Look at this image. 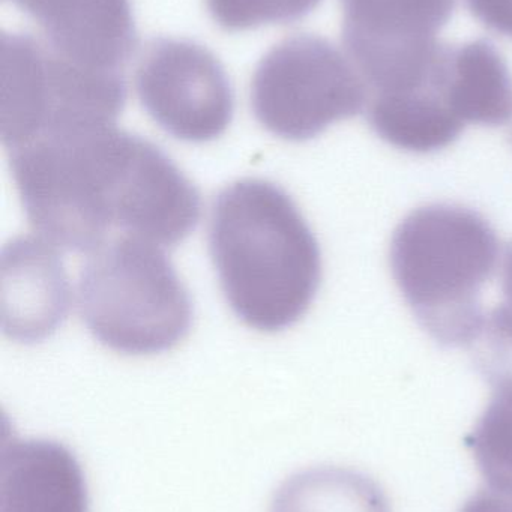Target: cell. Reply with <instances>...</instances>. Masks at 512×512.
<instances>
[{"instance_id": "9", "label": "cell", "mask_w": 512, "mask_h": 512, "mask_svg": "<svg viewBox=\"0 0 512 512\" xmlns=\"http://www.w3.org/2000/svg\"><path fill=\"white\" fill-rule=\"evenodd\" d=\"M43 32V40L74 64L124 73L137 49L131 0H11Z\"/></svg>"}, {"instance_id": "11", "label": "cell", "mask_w": 512, "mask_h": 512, "mask_svg": "<svg viewBox=\"0 0 512 512\" xmlns=\"http://www.w3.org/2000/svg\"><path fill=\"white\" fill-rule=\"evenodd\" d=\"M473 347L476 370L491 386V397L464 446L472 452L488 488L512 494V310H491Z\"/></svg>"}, {"instance_id": "7", "label": "cell", "mask_w": 512, "mask_h": 512, "mask_svg": "<svg viewBox=\"0 0 512 512\" xmlns=\"http://www.w3.org/2000/svg\"><path fill=\"white\" fill-rule=\"evenodd\" d=\"M343 43L371 95L419 85L443 44L455 0H340Z\"/></svg>"}, {"instance_id": "3", "label": "cell", "mask_w": 512, "mask_h": 512, "mask_svg": "<svg viewBox=\"0 0 512 512\" xmlns=\"http://www.w3.org/2000/svg\"><path fill=\"white\" fill-rule=\"evenodd\" d=\"M499 239L475 209L433 203L410 212L389 247L392 277L422 329L445 349L470 347L484 328L481 296Z\"/></svg>"}, {"instance_id": "14", "label": "cell", "mask_w": 512, "mask_h": 512, "mask_svg": "<svg viewBox=\"0 0 512 512\" xmlns=\"http://www.w3.org/2000/svg\"><path fill=\"white\" fill-rule=\"evenodd\" d=\"M271 512H392L383 488L367 473L347 467L301 470L281 484Z\"/></svg>"}, {"instance_id": "17", "label": "cell", "mask_w": 512, "mask_h": 512, "mask_svg": "<svg viewBox=\"0 0 512 512\" xmlns=\"http://www.w3.org/2000/svg\"><path fill=\"white\" fill-rule=\"evenodd\" d=\"M460 512H512V494L481 490L466 500Z\"/></svg>"}, {"instance_id": "15", "label": "cell", "mask_w": 512, "mask_h": 512, "mask_svg": "<svg viewBox=\"0 0 512 512\" xmlns=\"http://www.w3.org/2000/svg\"><path fill=\"white\" fill-rule=\"evenodd\" d=\"M322 0H206L211 19L223 31L242 32L304 19Z\"/></svg>"}, {"instance_id": "10", "label": "cell", "mask_w": 512, "mask_h": 512, "mask_svg": "<svg viewBox=\"0 0 512 512\" xmlns=\"http://www.w3.org/2000/svg\"><path fill=\"white\" fill-rule=\"evenodd\" d=\"M58 250L41 236L13 239L2 250V328L11 340L41 343L67 319L71 286Z\"/></svg>"}, {"instance_id": "4", "label": "cell", "mask_w": 512, "mask_h": 512, "mask_svg": "<svg viewBox=\"0 0 512 512\" xmlns=\"http://www.w3.org/2000/svg\"><path fill=\"white\" fill-rule=\"evenodd\" d=\"M79 307L98 343L131 356L173 349L194 319L190 293L160 245L128 235L88 254Z\"/></svg>"}, {"instance_id": "16", "label": "cell", "mask_w": 512, "mask_h": 512, "mask_svg": "<svg viewBox=\"0 0 512 512\" xmlns=\"http://www.w3.org/2000/svg\"><path fill=\"white\" fill-rule=\"evenodd\" d=\"M485 28L512 40V0H464Z\"/></svg>"}, {"instance_id": "8", "label": "cell", "mask_w": 512, "mask_h": 512, "mask_svg": "<svg viewBox=\"0 0 512 512\" xmlns=\"http://www.w3.org/2000/svg\"><path fill=\"white\" fill-rule=\"evenodd\" d=\"M136 91L155 124L181 142H214L235 115V94L223 64L190 40L152 41L137 68Z\"/></svg>"}, {"instance_id": "12", "label": "cell", "mask_w": 512, "mask_h": 512, "mask_svg": "<svg viewBox=\"0 0 512 512\" xmlns=\"http://www.w3.org/2000/svg\"><path fill=\"white\" fill-rule=\"evenodd\" d=\"M0 512H89L77 455L58 440L5 437Z\"/></svg>"}, {"instance_id": "2", "label": "cell", "mask_w": 512, "mask_h": 512, "mask_svg": "<svg viewBox=\"0 0 512 512\" xmlns=\"http://www.w3.org/2000/svg\"><path fill=\"white\" fill-rule=\"evenodd\" d=\"M209 251L227 304L256 331L292 328L319 292V242L292 196L266 179H239L218 194Z\"/></svg>"}, {"instance_id": "5", "label": "cell", "mask_w": 512, "mask_h": 512, "mask_svg": "<svg viewBox=\"0 0 512 512\" xmlns=\"http://www.w3.org/2000/svg\"><path fill=\"white\" fill-rule=\"evenodd\" d=\"M125 103L124 73L74 64L34 35L2 34V142L7 151L41 137L116 125Z\"/></svg>"}, {"instance_id": "1", "label": "cell", "mask_w": 512, "mask_h": 512, "mask_svg": "<svg viewBox=\"0 0 512 512\" xmlns=\"http://www.w3.org/2000/svg\"><path fill=\"white\" fill-rule=\"evenodd\" d=\"M29 223L55 247L91 254L112 230L175 247L196 230V185L155 143L116 125L8 151Z\"/></svg>"}, {"instance_id": "13", "label": "cell", "mask_w": 512, "mask_h": 512, "mask_svg": "<svg viewBox=\"0 0 512 512\" xmlns=\"http://www.w3.org/2000/svg\"><path fill=\"white\" fill-rule=\"evenodd\" d=\"M448 97L464 125L500 127L512 121V76L487 40L448 46Z\"/></svg>"}, {"instance_id": "18", "label": "cell", "mask_w": 512, "mask_h": 512, "mask_svg": "<svg viewBox=\"0 0 512 512\" xmlns=\"http://www.w3.org/2000/svg\"><path fill=\"white\" fill-rule=\"evenodd\" d=\"M502 293L505 305L512 310V242H509L503 254Z\"/></svg>"}, {"instance_id": "6", "label": "cell", "mask_w": 512, "mask_h": 512, "mask_svg": "<svg viewBox=\"0 0 512 512\" xmlns=\"http://www.w3.org/2000/svg\"><path fill=\"white\" fill-rule=\"evenodd\" d=\"M358 68L331 41L299 34L272 47L254 71L251 109L257 122L287 142L316 139L367 107Z\"/></svg>"}]
</instances>
